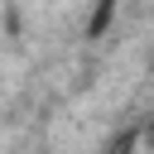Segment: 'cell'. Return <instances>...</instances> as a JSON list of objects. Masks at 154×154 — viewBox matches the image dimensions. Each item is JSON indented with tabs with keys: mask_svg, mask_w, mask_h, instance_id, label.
<instances>
[]
</instances>
